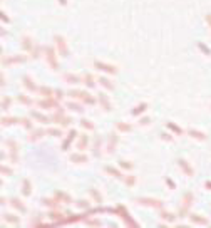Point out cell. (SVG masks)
<instances>
[{"label": "cell", "instance_id": "1", "mask_svg": "<svg viewBox=\"0 0 211 228\" xmlns=\"http://www.w3.org/2000/svg\"><path fill=\"white\" fill-rule=\"evenodd\" d=\"M111 211L116 213V215H119V216H121V220L124 222V225L132 226V228L139 226V225H138V222H136V220L129 215V211H127V208H126L124 205H117V208H116V210H111Z\"/></svg>", "mask_w": 211, "mask_h": 228}, {"label": "cell", "instance_id": "2", "mask_svg": "<svg viewBox=\"0 0 211 228\" xmlns=\"http://www.w3.org/2000/svg\"><path fill=\"white\" fill-rule=\"evenodd\" d=\"M67 96L79 99V101L84 102V104H96V101H97V99H96V97H92V96L89 94V92L77 91V89H72V91H69V92H67Z\"/></svg>", "mask_w": 211, "mask_h": 228}, {"label": "cell", "instance_id": "3", "mask_svg": "<svg viewBox=\"0 0 211 228\" xmlns=\"http://www.w3.org/2000/svg\"><path fill=\"white\" fill-rule=\"evenodd\" d=\"M44 51H45V59H47L49 67H51L52 70H57L60 66H59V62H57V52H55V49H54L52 45H45Z\"/></svg>", "mask_w": 211, "mask_h": 228}, {"label": "cell", "instance_id": "4", "mask_svg": "<svg viewBox=\"0 0 211 228\" xmlns=\"http://www.w3.org/2000/svg\"><path fill=\"white\" fill-rule=\"evenodd\" d=\"M193 201H194V195H193L191 191H186V193L183 195V200H181V203H183V205H181V211H179L181 218L186 216V213H188V210L191 208Z\"/></svg>", "mask_w": 211, "mask_h": 228}, {"label": "cell", "instance_id": "5", "mask_svg": "<svg viewBox=\"0 0 211 228\" xmlns=\"http://www.w3.org/2000/svg\"><path fill=\"white\" fill-rule=\"evenodd\" d=\"M54 42H55V47H57V52H59L62 57H67L69 55V47H67V42L62 35H55L54 37Z\"/></svg>", "mask_w": 211, "mask_h": 228}, {"label": "cell", "instance_id": "6", "mask_svg": "<svg viewBox=\"0 0 211 228\" xmlns=\"http://www.w3.org/2000/svg\"><path fill=\"white\" fill-rule=\"evenodd\" d=\"M5 144H7V148H9V151H10V163H12V165L19 163V146H17V142L13 139H7Z\"/></svg>", "mask_w": 211, "mask_h": 228}, {"label": "cell", "instance_id": "7", "mask_svg": "<svg viewBox=\"0 0 211 228\" xmlns=\"http://www.w3.org/2000/svg\"><path fill=\"white\" fill-rule=\"evenodd\" d=\"M52 121H55V123H59V124H62V126H69L70 123H72V119H69V117L66 116V111H64V108H57V111L55 114L52 116Z\"/></svg>", "mask_w": 211, "mask_h": 228}, {"label": "cell", "instance_id": "8", "mask_svg": "<svg viewBox=\"0 0 211 228\" xmlns=\"http://www.w3.org/2000/svg\"><path fill=\"white\" fill-rule=\"evenodd\" d=\"M136 203L142 206H153V208H163V201L158 198H136Z\"/></svg>", "mask_w": 211, "mask_h": 228}, {"label": "cell", "instance_id": "9", "mask_svg": "<svg viewBox=\"0 0 211 228\" xmlns=\"http://www.w3.org/2000/svg\"><path fill=\"white\" fill-rule=\"evenodd\" d=\"M94 67L102 72H107V74H117V67L112 66V64H106V62H101V60H94Z\"/></svg>", "mask_w": 211, "mask_h": 228}, {"label": "cell", "instance_id": "10", "mask_svg": "<svg viewBox=\"0 0 211 228\" xmlns=\"http://www.w3.org/2000/svg\"><path fill=\"white\" fill-rule=\"evenodd\" d=\"M57 101H59L57 97H45V99H40L37 104L40 106L42 109H57L59 108V102Z\"/></svg>", "mask_w": 211, "mask_h": 228}, {"label": "cell", "instance_id": "11", "mask_svg": "<svg viewBox=\"0 0 211 228\" xmlns=\"http://www.w3.org/2000/svg\"><path fill=\"white\" fill-rule=\"evenodd\" d=\"M117 142H119V136H117L116 133H112V134L109 136V139H107V148H106V153H107V154H112V153L116 151Z\"/></svg>", "mask_w": 211, "mask_h": 228}, {"label": "cell", "instance_id": "12", "mask_svg": "<svg viewBox=\"0 0 211 228\" xmlns=\"http://www.w3.org/2000/svg\"><path fill=\"white\" fill-rule=\"evenodd\" d=\"M176 163H178V166H179V168L183 169V173L186 174V176H189V178H191V176H194V169L191 168V165H189V163L186 161V159L179 158Z\"/></svg>", "mask_w": 211, "mask_h": 228}, {"label": "cell", "instance_id": "13", "mask_svg": "<svg viewBox=\"0 0 211 228\" xmlns=\"http://www.w3.org/2000/svg\"><path fill=\"white\" fill-rule=\"evenodd\" d=\"M27 62V55H13V57H7V59L2 60V64L5 66H10V64H24Z\"/></svg>", "mask_w": 211, "mask_h": 228}, {"label": "cell", "instance_id": "14", "mask_svg": "<svg viewBox=\"0 0 211 228\" xmlns=\"http://www.w3.org/2000/svg\"><path fill=\"white\" fill-rule=\"evenodd\" d=\"M97 102H99V104L102 106V109H104L106 112L112 111V106H111L109 99H107V96L104 94V92H101V94H97Z\"/></svg>", "mask_w": 211, "mask_h": 228}, {"label": "cell", "instance_id": "15", "mask_svg": "<svg viewBox=\"0 0 211 228\" xmlns=\"http://www.w3.org/2000/svg\"><path fill=\"white\" fill-rule=\"evenodd\" d=\"M49 218L54 220L52 225H64V218H66V215L60 211H57V210H54V211L49 213Z\"/></svg>", "mask_w": 211, "mask_h": 228}, {"label": "cell", "instance_id": "16", "mask_svg": "<svg viewBox=\"0 0 211 228\" xmlns=\"http://www.w3.org/2000/svg\"><path fill=\"white\" fill-rule=\"evenodd\" d=\"M76 136H77V131H76V129H70V133L67 134V138L64 139L62 146H60V149H62V151H67V149H69V146H70V142L76 139Z\"/></svg>", "mask_w": 211, "mask_h": 228}, {"label": "cell", "instance_id": "17", "mask_svg": "<svg viewBox=\"0 0 211 228\" xmlns=\"http://www.w3.org/2000/svg\"><path fill=\"white\" fill-rule=\"evenodd\" d=\"M54 196L59 200L60 203H72V198L66 193V191H60V190H55L54 191Z\"/></svg>", "mask_w": 211, "mask_h": 228}, {"label": "cell", "instance_id": "18", "mask_svg": "<svg viewBox=\"0 0 211 228\" xmlns=\"http://www.w3.org/2000/svg\"><path fill=\"white\" fill-rule=\"evenodd\" d=\"M44 134H47V131H44V129H35V131H32L30 134L27 136V139L30 141V142H34V141H39Z\"/></svg>", "mask_w": 211, "mask_h": 228}, {"label": "cell", "instance_id": "19", "mask_svg": "<svg viewBox=\"0 0 211 228\" xmlns=\"http://www.w3.org/2000/svg\"><path fill=\"white\" fill-rule=\"evenodd\" d=\"M104 169H106V173L112 174L114 178H117V180H121V181H124V178H126V176H124V174L121 173V171L117 169V168H114V166H106Z\"/></svg>", "mask_w": 211, "mask_h": 228}, {"label": "cell", "instance_id": "20", "mask_svg": "<svg viewBox=\"0 0 211 228\" xmlns=\"http://www.w3.org/2000/svg\"><path fill=\"white\" fill-rule=\"evenodd\" d=\"M189 220H191L193 223H198V225H208V223H209L205 216L198 215V213H191V215H189Z\"/></svg>", "mask_w": 211, "mask_h": 228}, {"label": "cell", "instance_id": "21", "mask_svg": "<svg viewBox=\"0 0 211 228\" xmlns=\"http://www.w3.org/2000/svg\"><path fill=\"white\" fill-rule=\"evenodd\" d=\"M69 159L72 163H79V165H81V163H87L89 161V158L85 154H82V153H74V154H70Z\"/></svg>", "mask_w": 211, "mask_h": 228}, {"label": "cell", "instance_id": "22", "mask_svg": "<svg viewBox=\"0 0 211 228\" xmlns=\"http://www.w3.org/2000/svg\"><path fill=\"white\" fill-rule=\"evenodd\" d=\"M188 134L191 138H194V139H198V141H206L208 139V136H206L205 133H201V131H198V129H189Z\"/></svg>", "mask_w": 211, "mask_h": 228}, {"label": "cell", "instance_id": "23", "mask_svg": "<svg viewBox=\"0 0 211 228\" xmlns=\"http://www.w3.org/2000/svg\"><path fill=\"white\" fill-rule=\"evenodd\" d=\"M42 203H44L45 206H49V208H54V210H57L59 208V200H57L55 196L54 198H42Z\"/></svg>", "mask_w": 211, "mask_h": 228}, {"label": "cell", "instance_id": "24", "mask_svg": "<svg viewBox=\"0 0 211 228\" xmlns=\"http://www.w3.org/2000/svg\"><path fill=\"white\" fill-rule=\"evenodd\" d=\"M10 205H12L15 210H19L20 213H25V211H27L25 205H24V203L20 201V200H17V198H12V200H10Z\"/></svg>", "mask_w": 211, "mask_h": 228}, {"label": "cell", "instance_id": "25", "mask_svg": "<svg viewBox=\"0 0 211 228\" xmlns=\"http://www.w3.org/2000/svg\"><path fill=\"white\" fill-rule=\"evenodd\" d=\"M64 81L69 82V84H79V82H82V77L76 76V74H66V76H64Z\"/></svg>", "mask_w": 211, "mask_h": 228}, {"label": "cell", "instance_id": "26", "mask_svg": "<svg viewBox=\"0 0 211 228\" xmlns=\"http://www.w3.org/2000/svg\"><path fill=\"white\" fill-rule=\"evenodd\" d=\"M87 215H70V216H66L64 218V225L66 223H76V222H81V220H85Z\"/></svg>", "mask_w": 211, "mask_h": 228}, {"label": "cell", "instance_id": "27", "mask_svg": "<svg viewBox=\"0 0 211 228\" xmlns=\"http://www.w3.org/2000/svg\"><path fill=\"white\" fill-rule=\"evenodd\" d=\"M22 193H24V196H30V193H32V184L28 178H25L22 181Z\"/></svg>", "mask_w": 211, "mask_h": 228}, {"label": "cell", "instance_id": "28", "mask_svg": "<svg viewBox=\"0 0 211 228\" xmlns=\"http://www.w3.org/2000/svg\"><path fill=\"white\" fill-rule=\"evenodd\" d=\"M24 86L28 89L30 92H35L37 91V86H35V82L32 81V77H28V76H24Z\"/></svg>", "mask_w": 211, "mask_h": 228}, {"label": "cell", "instance_id": "29", "mask_svg": "<svg viewBox=\"0 0 211 228\" xmlns=\"http://www.w3.org/2000/svg\"><path fill=\"white\" fill-rule=\"evenodd\" d=\"M30 117H34V119H37V121H40V123H49L51 121V117H47V116H44V114H40L39 111H30Z\"/></svg>", "mask_w": 211, "mask_h": 228}, {"label": "cell", "instance_id": "30", "mask_svg": "<svg viewBox=\"0 0 211 228\" xmlns=\"http://www.w3.org/2000/svg\"><path fill=\"white\" fill-rule=\"evenodd\" d=\"M39 91H40V94L44 96V97H55V91L51 87H47V86H42V87H39Z\"/></svg>", "mask_w": 211, "mask_h": 228}, {"label": "cell", "instance_id": "31", "mask_svg": "<svg viewBox=\"0 0 211 228\" xmlns=\"http://www.w3.org/2000/svg\"><path fill=\"white\" fill-rule=\"evenodd\" d=\"M166 127H168L169 131H173L174 134H178V136H181V134H183V129H181V127L178 126V124L171 123V121H168V123H166Z\"/></svg>", "mask_w": 211, "mask_h": 228}, {"label": "cell", "instance_id": "32", "mask_svg": "<svg viewBox=\"0 0 211 228\" xmlns=\"http://www.w3.org/2000/svg\"><path fill=\"white\" fill-rule=\"evenodd\" d=\"M22 47L25 49L27 52H32V49H34V42H32V39L30 37H22Z\"/></svg>", "mask_w": 211, "mask_h": 228}, {"label": "cell", "instance_id": "33", "mask_svg": "<svg viewBox=\"0 0 211 228\" xmlns=\"http://www.w3.org/2000/svg\"><path fill=\"white\" fill-rule=\"evenodd\" d=\"M82 82L87 86V87H94V86H96L94 77H92V74H89V72H85L84 76H82Z\"/></svg>", "mask_w": 211, "mask_h": 228}, {"label": "cell", "instance_id": "34", "mask_svg": "<svg viewBox=\"0 0 211 228\" xmlns=\"http://www.w3.org/2000/svg\"><path fill=\"white\" fill-rule=\"evenodd\" d=\"M87 144H89V136L82 134V136H81V139L77 141V149H79V151H82V149H85V148H87Z\"/></svg>", "mask_w": 211, "mask_h": 228}, {"label": "cell", "instance_id": "35", "mask_svg": "<svg viewBox=\"0 0 211 228\" xmlns=\"http://www.w3.org/2000/svg\"><path fill=\"white\" fill-rule=\"evenodd\" d=\"M146 109H148V104H146V102H141L139 106H136V108L132 109V116H141Z\"/></svg>", "mask_w": 211, "mask_h": 228}, {"label": "cell", "instance_id": "36", "mask_svg": "<svg viewBox=\"0 0 211 228\" xmlns=\"http://www.w3.org/2000/svg\"><path fill=\"white\" fill-rule=\"evenodd\" d=\"M15 123H20L19 117H9V116L2 117V126H10V124H15Z\"/></svg>", "mask_w": 211, "mask_h": 228}, {"label": "cell", "instance_id": "37", "mask_svg": "<svg viewBox=\"0 0 211 228\" xmlns=\"http://www.w3.org/2000/svg\"><path fill=\"white\" fill-rule=\"evenodd\" d=\"M89 193L92 195V198H94V201L97 203V205H101V203H102V196H101V193H99L96 188H89Z\"/></svg>", "mask_w": 211, "mask_h": 228}, {"label": "cell", "instance_id": "38", "mask_svg": "<svg viewBox=\"0 0 211 228\" xmlns=\"http://www.w3.org/2000/svg\"><path fill=\"white\" fill-rule=\"evenodd\" d=\"M116 126H117V129L119 131H122V133H129V131H132V126L131 124H126V123H116Z\"/></svg>", "mask_w": 211, "mask_h": 228}, {"label": "cell", "instance_id": "39", "mask_svg": "<svg viewBox=\"0 0 211 228\" xmlns=\"http://www.w3.org/2000/svg\"><path fill=\"white\" fill-rule=\"evenodd\" d=\"M5 222L12 223V225H19V223H20V218H19V216H15V215H10V213H7V215H5Z\"/></svg>", "mask_w": 211, "mask_h": 228}, {"label": "cell", "instance_id": "40", "mask_svg": "<svg viewBox=\"0 0 211 228\" xmlns=\"http://www.w3.org/2000/svg\"><path fill=\"white\" fill-rule=\"evenodd\" d=\"M45 131H47L49 136H55V138L62 136V129H59V127H49V129H45Z\"/></svg>", "mask_w": 211, "mask_h": 228}, {"label": "cell", "instance_id": "41", "mask_svg": "<svg viewBox=\"0 0 211 228\" xmlns=\"http://www.w3.org/2000/svg\"><path fill=\"white\" fill-rule=\"evenodd\" d=\"M99 82H101L102 86H104L106 89H109V91H112V89H114V84L111 82V81L107 79V77H99Z\"/></svg>", "mask_w": 211, "mask_h": 228}, {"label": "cell", "instance_id": "42", "mask_svg": "<svg viewBox=\"0 0 211 228\" xmlns=\"http://www.w3.org/2000/svg\"><path fill=\"white\" fill-rule=\"evenodd\" d=\"M67 108H69L70 111H74V112H82L84 111V108H82L81 104H76V102H70V101H69V104H67Z\"/></svg>", "mask_w": 211, "mask_h": 228}, {"label": "cell", "instance_id": "43", "mask_svg": "<svg viewBox=\"0 0 211 228\" xmlns=\"http://www.w3.org/2000/svg\"><path fill=\"white\" fill-rule=\"evenodd\" d=\"M119 166H121L122 169H132V168H134V163H132V161H124V159H121V161H119Z\"/></svg>", "mask_w": 211, "mask_h": 228}, {"label": "cell", "instance_id": "44", "mask_svg": "<svg viewBox=\"0 0 211 228\" xmlns=\"http://www.w3.org/2000/svg\"><path fill=\"white\" fill-rule=\"evenodd\" d=\"M81 126L85 127V129H89V131L94 129V124H92V121H89V119H81Z\"/></svg>", "mask_w": 211, "mask_h": 228}, {"label": "cell", "instance_id": "45", "mask_svg": "<svg viewBox=\"0 0 211 228\" xmlns=\"http://www.w3.org/2000/svg\"><path fill=\"white\" fill-rule=\"evenodd\" d=\"M124 183H126L127 186H134L136 184V176L134 174H127V176L124 178Z\"/></svg>", "mask_w": 211, "mask_h": 228}, {"label": "cell", "instance_id": "46", "mask_svg": "<svg viewBox=\"0 0 211 228\" xmlns=\"http://www.w3.org/2000/svg\"><path fill=\"white\" fill-rule=\"evenodd\" d=\"M163 220H166V222H169V223H173L174 222V218H176V215H173V213H169V211H163Z\"/></svg>", "mask_w": 211, "mask_h": 228}, {"label": "cell", "instance_id": "47", "mask_svg": "<svg viewBox=\"0 0 211 228\" xmlns=\"http://www.w3.org/2000/svg\"><path fill=\"white\" fill-rule=\"evenodd\" d=\"M10 104H12V99H10L9 96H5V97H3V101H2V109H3V111L10 109Z\"/></svg>", "mask_w": 211, "mask_h": 228}, {"label": "cell", "instance_id": "48", "mask_svg": "<svg viewBox=\"0 0 211 228\" xmlns=\"http://www.w3.org/2000/svg\"><path fill=\"white\" fill-rule=\"evenodd\" d=\"M198 47H199V51H201V52H205L206 55H211V49L208 47V45H205L203 42H198Z\"/></svg>", "mask_w": 211, "mask_h": 228}, {"label": "cell", "instance_id": "49", "mask_svg": "<svg viewBox=\"0 0 211 228\" xmlns=\"http://www.w3.org/2000/svg\"><path fill=\"white\" fill-rule=\"evenodd\" d=\"M94 154L96 156H101V139H96V144H94Z\"/></svg>", "mask_w": 211, "mask_h": 228}, {"label": "cell", "instance_id": "50", "mask_svg": "<svg viewBox=\"0 0 211 228\" xmlns=\"http://www.w3.org/2000/svg\"><path fill=\"white\" fill-rule=\"evenodd\" d=\"M19 102H22V104H27V106H30V104H32V99H28V97H25L24 94H20V96H19Z\"/></svg>", "mask_w": 211, "mask_h": 228}, {"label": "cell", "instance_id": "51", "mask_svg": "<svg viewBox=\"0 0 211 228\" xmlns=\"http://www.w3.org/2000/svg\"><path fill=\"white\" fill-rule=\"evenodd\" d=\"M39 54H40V47H34L32 49V52H30V55H32V59H39Z\"/></svg>", "mask_w": 211, "mask_h": 228}, {"label": "cell", "instance_id": "52", "mask_svg": "<svg viewBox=\"0 0 211 228\" xmlns=\"http://www.w3.org/2000/svg\"><path fill=\"white\" fill-rule=\"evenodd\" d=\"M85 223H87V225H91V226H101V225H102L101 220H94V218H92V220H87Z\"/></svg>", "mask_w": 211, "mask_h": 228}, {"label": "cell", "instance_id": "53", "mask_svg": "<svg viewBox=\"0 0 211 228\" xmlns=\"http://www.w3.org/2000/svg\"><path fill=\"white\" fill-rule=\"evenodd\" d=\"M20 123H22L24 126L27 127V129H32V123H30V121L27 119V117H20Z\"/></svg>", "mask_w": 211, "mask_h": 228}, {"label": "cell", "instance_id": "54", "mask_svg": "<svg viewBox=\"0 0 211 228\" xmlns=\"http://www.w3.org/2000/svg\"><path fill=\"white\" fill-rule=\"evenodd\" d=\"M77 206H79V208H84V210H87V208H89V203L85 201V200H79V201H77Z\"/></svg>", "mask_w": 211, "mask_h": 228}, {"label": "cell", "instance_id": "55", "mask_svg": "<svg viewBox=\"0 0 211 228\" xmlns=\"http://www.w3.org/2000/svg\"><path fill=\"white\" fill-rule=\"evenodd\" d=\"M164 181L168 183V186H169L171 190H176V184H174V181L171 180V178H164Z\"/></svg>", "mask_w": 211, "mask_h": 228}, {"label": "cell", "instance_id": "56", "mask_svg": "<svg viewBox=\"0 0 211 228\" xmlns=\"http://www.w3.org/2000/svg\"><path fill=\"white\" fill-rule=\"evenodd\" d=\"M2 174H5V176H10V174H12V169L9 168V166H2Z\"/></svg>", "mask_w": 211, "mask_h": 228}, {"label": "cell", "instance_id": "57", "mask_svg": "<svg viewBox=\"0 0 211 228\" xmlns=\"http://www.w3.org/2000/svg\"><path fill=\"white\" fill-rule=\"evenodd\" d=\"M0 19H2V22H5V24H10V19H9V15H7L5 12H0Z\"/></svg>", "mask_w": 211, "mask_h": 228}, {"label": "cell", "instance_id": "58", "mask_svg": "<svg viewBox=\"0 0 211 228\" xmlns=\"http://www.w3.org/2000/svg\"><path fill=\"white\" fill-rule=\"evenodd\" d=\"M161 139H166V141H173V136L169 133H163L161 134Z\"/></svg>", "mask_w": 211, "mask_h": 228}, {"label": "cell", "instance_id": "59", "mask_svg": "<svg viewBox=\"0 0 211 228\" xmlns=\"http://www.w3.org/2000/svg\"><path fill=\"white\" fill-rule=\"evenodd\" d=\"M54 96H55L57 99H62V97H64V91H60V89H57V91H55V94H54Z\"/></svg>", "mask_w": 211, "mask_h": 228}, {"label": "cell", "instance_id": "60", "mask_svg": "<svg viewBox=\"0 0 211 228\" xmlns=\"http://www.w3.org/2000/svg\"><path fill=\"white\" fill-rule=\"evenodd\" d=\"M149 121H151L149 117H142V119H141V124H142V126H146V124H149Z\"/></svg>", "mask_w": 211, "mask_h": 228}, {"label": "cell", "instance_id": "61", "mask_svg": "<svg viewBox=\"0 0 211 228\" xmlns=\"http://www.w3.org/2000/svg\"><path fill=\"white\" fill-rule=\"evenodd\" d=\"M206 24H208L209 28H211V13H206Z\"/></svg>", "mask_w": 211, "mask_h": 228}, {"label": "cell", "instance_id": "62", "mask_svg": "<svg viewBox=\"0 0 211 228\" xmlns=\"http://www.w3.org/2000/svg\"><path fill=\"white\" fill-rule=\"evenodd\" d=\"M205 188L211 191V181H205Z\"/></svg>", "mask_w": 211, "mask_h": 228}, {"label": "cell", "instance_id": "63", "mask_svg": "<svg viewBox=\"0 0 211 228\" xmlns=\"http://www.w3.org/2000/svg\"><path fill=\"white\" fill-rule=\"evenodd\" d=\"M60 2V5H67V0H59Z\"/></svg>", "mask_w": 211, "mask_h": 228}]
</instances>
